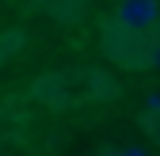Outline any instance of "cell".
<instances>
[{
	"mask_svg": "<svg viewBox=\"0 0 160 156\" xmlns=\"http://www.w3.org/2000/svg\"><path fill=\"white\" fill-rule=\"evenodd\" d=\"M103 42H107V53L114 57L118 65H126V69L149 65V50H145V38H141V31H130V27H122L114 15L103 23Z\"/></svg>",
	"mask_w": 160,
	"mask_h": 156,
	"instance_id": "obj_1",
	"label": "cell"
},
{
	"mask_svg": "<svg viewBox=\"0 0 160 156\" xmlns=\"http://www.w3.org/2000/svg\"><path fill=\"white\" fill-rule=\"evenodd\" d=\"M114 19L130 31H152L160 23V0H118L114 4Z\"/></svg>",
	"mask_w": 160,
	"mask_h": 156,
	"instance_id": "obj_2",
	"label": "cell"
},
{
	"mask_svg": "<svg viewBox=\"0 0 160 156\" xmlns=\"http://www.w3.org/2000/svg\"><path fill=\"white\" fill-rule=\"evenodd\" d=\"M145 50H149V65H152V69H160V34L152 38V42H145Z\"/></svg>",
	"mask_w": 160,
	"mask_h": 156,
	"instance_id": "obj_3",
	"label": "cell"
},
{
	"mask_svg": "<svg viewBox=\"0 0 160 156\" xmlns=\"http://www.w3.org/2000/svg\"><path fill=\"white\" fill-rule=\"evenodd\" d=\"M122 156H149L145 149H122Z\"/></svg>",
	"mask_w": 160,
	"mask_h": 156,
	"instance_id": "obj_4",
	"label": "cell"
},
{
	"mask_svg": "<svg viewBox=\"0 0 160 156\" xmlns=\"http://www.w3.org/2000/svg\"><path fill=\"white\" fill-rule=\"evenodd\" d=\"M107 156H122V152H107Z\"/></svg>",
	"mask_w": 160,
	"mask_h": 156,
	"instance_id": "obj_5",
	"label": "cell"
}]
</instances>
